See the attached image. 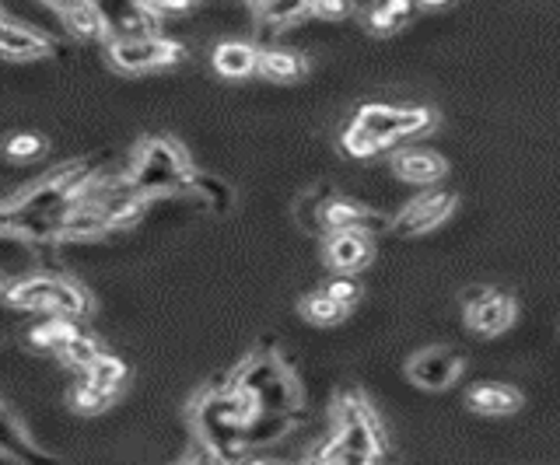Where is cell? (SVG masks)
<instances>
[{
    "label": "cell",
    "mask_w": 560,
    "mask_h": 465,
    "mask_svg": "<svg viewBox=\"0 0 560 465\" xmlns=\"http://www.w3.org/2000/svg\"><path fill=\"white\" fill-rule=\"evenodd\" d=\"M455 206H459V196H455L452 189H424V193L413 196L393 217V235H399V238L428 235L438 228V224H445L452 217Z\"/></svg>",
    "instance_id": "7"
},
{
    "label": "cell",
    "mask_w": 560,
    "mask_h": 465,
    "mask_svg": "<svg viewBox=\"0 0 560 465\" xmlns=\"http://www.w3.org/2000/svg\"><path fill=\"white\" fill-rule=\"evenodd\" d=\"M46 151H49V141L43 133H35V130H18L4 141V154H8V162H14V165L39 162V158H46Z\"/></svg>",
    "instance_id": "29"
},
{
    "label": "cell",
    "mask_w": 560,
    "mask_h": 465,
    "mask_svg": "<svg viewBox=\"0 0 560 465\" xmlns=\"http://www.w3.org/2000/svg\"><path fill=\"white\" fill-rule=\"evenodd\" d=\"M452 0H420V8H431V11H438V8H448Z\"/></svg>",
    "instance_id": "37"
},
{
    "label": "cell",
    "mask_w": 560,
    "mask_h": 465,
    "mask_svg": "<svg viewBox=\"0 0 560 465\" xmlns=\"http://www.w3.org/2000/svg\"><path fill=\"white\" fill-rule=\"evenodd\" d=\"M347 312H350V308L332 298L326 287L312 290V295H305L302 301H298V315H302L305 322H312V325H337V322L347 319Z\"/></svg>",
    "instance_id": "23"
},
{
    "label": "cell",
    "mask_w": 560,
    "mask_h": 465,
    "mask_svg": "<svg viewBox=\"0 0 560 465\" xmlns=\"http://www.w3.org/2000/svg\"><path fill=\"white\" fill-rule=\"evenodd\" d=\"M105 53H109V63L119 74H148L183 63L186 46L165 36H137V39H109L105 43Z\"/></svg>",
    "instance_id": "5"
},
{
    "label": "cell",
    "mask_w": 560,
    "mask_h": 465,
    "mask_svg": "<svg viewBox=\"0 0 560 465\" xmlns=\"http://www.w3.org/2000/svg\"><path fill=\"white\" fill-rule=\"evenodd\" d=\"M332 438L343 444L350 465L393 458V444L385 438L378 413L354 385L337 392V400H332Z\"/></svg>",
    "instance_id": "1"
},
{
    "label": "cell",
    "mask_w": 560,
    "mask_h": 465,
    "mask_svg": "<svg viewBox=\"0 0 560 465\" xmlns=\"http://www.w3.org/2000/svg\"><path fill=\"white\" fill-rule=\"evenodd\" d=\"M262 81L270 84H294L308 74V60L294 49H280V46H262L259 49V71Z\"/></svg>",
    "instance_id": "19"
},
{
    "label": "cell",
    "mask_w": 560,
    "mask_h": 465,
    "mask_svg": "<svg viewBox=\"0 0 560 465\" xmlns=\"http://www.w3.org/2000/svg\"><path fill=\"white\" fill-rule=\"evenodd\" d=\"M105 19H109L113 39H137L158 36V19L140 4V0H98Z\"/></svg>",
    "instance_id": "13"
},
{
    "label": "cell",
    "mask_w": 560,
    "mask_h": 465,
    "mask_svg": "<svg viewBox=\"0 0 560 465\" xmlns=\"http://www.w3.org/2000/svg\"><path fill=\"white\" fill-rule=\"evenodd\" d=\"M57 53H60V46H57V39H49L46 32L22 25L18 19H4V25H0V57L8 63L46 60Z\"/></svg>",
    "instance_id": "10"
},
{
    "label": "cell",
    "mask_w": 560,
    "mask_h": 465,
    "mask_svg": "<svg viewBox=\"0 0 560 465\" xmlns=\"http://www.w3.org/2000/svg\"><path fill=\"white\" fill-rule=\"evenodd\" d=\"M0 434H4V441H0V458L4 462H52V455L43 452V448L25 434V427L14 417L11 406H4V413H0Z\"/></svg>",
    "instance_id": "18"
},
{
    "label": "cell",
    "mask_w": 560,
    "mask_h": 465,
    "mask_svg": "<svg viewBox=\"0 0 560 465\" xmlns=\"http://www.w3.org/2000/svg\"><path fill=\"white\" fill-rule=\"evenodd\" d=\"M302 19H308V0H270V4L256 8V28L262 46H270L273 36H280V32L298 25Z\"/></svg>",
    "instance_id": "20"
},
{
    "label": "cell",
    "mask_w": 560,
    "mask_h": 465,
    "mask_svg": "<svg viewBox=\"0 0 560 465\" xmlns=\"http://www.w3.org/2000/svg\"><path fill=\"white\" fill-rule=\"evenodd\" d=\"M249 4H253V11H256V8H262V4H270V0H249Z\"/></svg>",
    "instance_id": "38"
},
{
    "label": "cell",
    "mask_w": 560,
    "mask_h": 465,
    "mask_svg": "<svg viewBox=\"0 0 560 465\" xmlns=\"http://www.w3.org/2000/svg\"><path fill=\"white\" fill-rule=\"evenodd\" d=\"M119 392H109L102 389L95 382H88V378H81V382H74L67 389V409H74L78 417H98V413H105L113 403H116Z\"/></svg>",
    "instance_id": "22"
},
{
    "label": "cell",
    "mask_w": 560,
    "mask_h": 465,
    "mask_svg": "<svg viewBox=\"0 0 560 465\" xmlns=\"http://www.w3.org/2000/svg\"><path fill=\"white\" fill-rule=\"evenodd\" d=\"M43 4H46V8H52V11L60 14V11H67V8H74L78 0H43Z\"/></svg>",
    "instance_id": "36"
},
{
    "label": "cell",
    "mask_w": 560,
    "mask_h": 465,
    "mask_svg": "<svg viewBox=\"0 0 560 465\" xmlns=\"http://www.w3.org/2000/svg\"><path fill=\"white\" fill-rule=\"evenodd\" d=\"M466 409L480 417H512L522 409V392L501 382H480L466 392Z\"/></svg>",
    "instance_id": "17"
},
{
    "label": "cell",
    "mask_w": 560,
    "mask_h": 465,
    "mask_svg": "<svg viewBox=\"0 0 560 465\" xmlns=\"http://www.w3.org/2000/svg\"><path fill=\"white\" fill-rule=\"evenodd\" d=\"M323 224H326V235L337 231V228H361V231H372V235L393 231V217L389 214L372 211V206H364V203L350 200V196H340V193L326 196Z\"/></svg>",
    "instance_id": "11"
},
{
    "label": "cell",
    "mask_w": 560,
    "mask_h": 465,
    "mask_svg": "<svg viewBox=\"0 0 560 465\" xmlns=\"http://www.w3.org/2000/svg\"><path fill=\"white\" fill-rule=\"evenodd\" d=\"M245 385H253L270 413H305V392L288 365V357L273 347V339H262L245 354L238 368H232Z\"/></svg>",
    "instance_id": "3"
},
{
    "label": "cell",
    "mask_w": 560,
    "mask_h": 465,
    "mask_svg": "<svg viewBox=\"0 0 560 465\" xmlns=\"http://www.w3.org/2000/svg\"><path fill=\"white\" fill-rule=\"evenodd\" d=\"M60 273H25L4 287V301L22 312H49L52 295H57Z\"/></svg>",
    "instance_id": "14"
},
{
    "label": "cell",
    "mask_w": 560,
    "mask_h": 465,
    "mask_svg": "<svg viewBox=\"0 0 560 465\" xmlns=\"http://www.w3.org/2000/svg\"><path fill=\"white\" fill-rule=\"evenodd\" d=\"M393 171L410 186H434L448 176V162L431 147H402L393 154Z\"/></svg>",
    "instance_id": "12"
},
{
    "label": "cell",
    "mask_w": 560,
    "mask_h": 465,
    "mask_svg": "<svg viewBox=\"0 0 560 465\" xmlns=\"http://www.w3.org/2000/svg\"><path fill=\"white\" fill-rule=\"evenodd\" d=\"M382 4H389L393 11H399L402 14V19H413V14L420 11V0H382Z\"/></svg>",
    "instance_id": "35"
},
{
    "label": "cell",
    "mask_w": 560,
    "mask_h": 465,
    "mask_svg": "<svg viewBox=\"0 0 560 465\" xmlns=\"http://www.w3.org/2000/svg\"><path fill=\"white\" fill-rule=\"evenodd\" d=\"M358 14V0H308V19L319 22H347Z\"/></svg>",
    "instance_id": "32"
},
{
    "label": "cell",
    "mask_w": 560,
    "mask_h": 465,
    "mask_svg": "<svg viewBox=\"0 0 560 465\" xmlns=\"http://www.w3.org/2000/svg\"><path fill=\"white\" fill-rule=\"evenodd\" d=\"M49 312H57V315H67V319H84L88 312H92V295L74 281V277H67V273H60V284H57V295H52V305H49Z\"/></svg>",
    "instance_id": "25"
},
{
    "label": "cell",
    "mask_w": 560,
    "mask_h": 465,
    "mask_svg": "<svg viewBox=\"0 0 560 465\" xmlns=\"http://www.w3.org/2000/svg\"><path fill=\"white\" fill-rule=\"evenodd\" d=\"M78 330H81L78 319H67V315H57V312H43L39 322L28 325L25 339H28V347H35V350L60 354L67 343H70V336H74Z\"/></svg>",
    "instance_id": "21"
},
{
    "label": "cell",
    "mask_w": 560,
    "mask_h": 465,
    "mask_svg": "<svg viewBox=\"0 0 560 465\" xmlns=\"http://www.w3.org/2000/svg\"><path fill=\"white\" fill-rule=\"evenodd\" d=\"M463 305V315L472 336H483V339H494L501 333H508L515 325V298L504 295L498 287H487V284H472L459 295Z\"/></svg>",
    "instance_id": "6"
},
{
    "label": "cell",
    "mask_w": 560,
    "mask_h": 465,
    "mask_svg": "<svg viewBox=\"0 0 560 465\" xmlns=\"http://www.w3.org/2000/svg\"><path fill=\"white\" fill-rule=\"evenodd\" d=\"M329 193H332L329 186H312V189H305V193L298 196V203H294V217H298V224H302V231H305V235H315L319 242L326 238L323 203H326Z\"/></svg>",
    "instance_id": "24"
},
{
    "label": "cell",
    "mask_w": 560,
    "mask_h": 465,
    "mask_svg": "<svg viewBox=\"0 0 560 465\" xmlns=\"http://www.w3.org/2000/svg\"><path fill=\"white\" fill-rule=\"evenodd\" d=\"M354 116L378 136L385 147L438 130V112L431 106H385V102H364Z\"/></svg>",
    "instance_id": "4"
},
{
    "label": "cell",
    "mask_w": 560,
    "mask_h": 465,
    "mask_svg": "<svg viewBox=\"0 0 560 465\" xmlns=\"http://www.w3.org/2000/svg\"><path fill=\"white\" fill-rule=\"evenodd\" d=\"M340 147L350 154V158H375V154H382L385 151V144L378 141V136L368 130L361 119L354 116L350 123L343 127V133H340Z\"/></svg>",
    "instance_id": "28"
},
{
    "label": "cell",
    "mask_w": 560,
    "mask_h": 465,
    "mask_svg": "<svg viewBox=\"0 0 560 465\" xmlns=\"http://www.w3.org/2000/svg\"><path fill=\"white\" fill-rule=\"evenodd\" d=\"M407 378L424 392H445L459 382V374L466 371V357L452 347H428V350H417L407 360Z\"/></svg>",
    "instance_id": "8"
},
{
    "label": "cell",
    "mask_w": 560,
    "mask_h": 465,
    "mask_svg": "<svg viewBox=\"0 0 560 465\" xmlns=\"http://www.w3.org/2000/svg\"><path fill=\"white\" fill-rule=\"evenodd\" d=\"M140 4H144L158 22H168V19H186L203 0H140Z\"/></svg>",
    "instance_id": "33"
},
{
    "label": "cell",
    "mask_w": 560,
    "mask_h": 465,
    "mask_svg": "<svg viewBox=\"0 0 560 465\" xmlns=\"http://www.w3.org/2000/svg\"><path fill=\"white\" fill-rule=\"evenodd\" d=\"M192 193H200L203 200H207V206L214 214H228V206H232V189H228L221 179H214V176H197V186H192Z\"/></svg>",
    "instance_id": "31"
},
{
    "label": "cell",
    "mask_w": 560,
    "mask_h": 465,
    "mask_svg": "<svg viewBox=\"0 0 560 465\" xmlns=\"http://www.w3.org/2000/svg\"><path fill=\"white\" fill-rule=\"evenodd\" d=\"M375 235L361 228H337L323 238V263L332 273H358L372 263Z\"/></svg>",
    "instance_id": "9"
},
{
    "label": "cell",
    "mask_w": 560,
    "mask_h": 465,
    "mask_svg": "<svg viewBox=\"0 0 560 465\" xmlns=\"http://www.w3.org/2000/svg\"><path fill=\"white\" fill-rule=\"evenodd\" d=\"M60 25L67 28V36L78 39V43H102L105 46L113 39L109 19H105L98 0H78L74 8L60 11Z\"/></svg>",
    "instance_id": "15"
},
{
    "label": "cell",
    "mask_w": 560,
    "mask_h": 465,
    "mask_svg": "<svg viewBox=\"0 0 560 465\" xmlns=\"http://www.w3.org/2000/svg\"><path fill=\"white\" fill-rule=\"evenodd\" d=\"M130 186L144 196L158 193H179V189L197 186V165L189 162V154L172 136H144L133 151L130 162Z\"/></svg>",
    "instance_id": "2"
},
{
    "label": "cell",
    "mask_w": 560,
    "mask_h": 465,
    "mask_svg": "<svg viewBox=\"0 0 560 465\" xmlns=\"http://www.w3.org/2000/svg\"><path fill=\"white\" fill-rule=\"evenodd\" d=\"M326 290L337 301H343L347 308H354L361 301V284L354 281V273H332V277L326 281Z\"/></svg>",
    "instance_id": "34"
},
{
    "label": "cell",
    "mask_w": 560,
    "mask_h": 465,
    "mask_svg": "<svg viewBox=\"0 0 560 465\" xmlns=\"http://www.w3.org/2000/svg\"><path fill=\"white\" fill-rule=\"evenodd\" d=\"M88 382H95L102 389H109V392H119L122 385H127V378H130V368H127V360L116 357V354H98V360L92 368L84 371Z\"/></svg>",
    "instance_id": "26"
},
{
    "label": "cell",
    "mask_w": 560,
    "mask_h": 465,
    "mask_svg": "<svg viewBox=\"0 0 560 465\" xmlns=\"http://www.w3.org/2000/svg\"><path fill=\"white\" fill-rule=\"evenodd\" d=\"M259 49L256 43H245V39H224L214 46V57H210V63H214V71L224 78V81H245L253 78L259 71Z\"/></svg>",
    "instance_id": "16"
},
{
    "label": "cell",
    "mask_w": 560,
    "mask_h": 465,
    "mask_svg": "<svg viewBox=\"0 0 560 465\" xmlns=\"http://www.w3.org/2000/svg\"><path fill=\"white\" fill-rule=\"evenodd\" d=\"M402 25H407V19H402L399 11H393L389 4H382V0H375V4L364 11V28L372 32V36H393Z\"/></svg>",
    "instance_id": "30"
},
{
    "label": "cell",
    "mask_w": 560,
    "mask_h": 465,
    "mask_svg": "<svg viewBox=\"0 0 560 465\" xmlns=\"http://www.w3.org/2000/svg\"><path fill=\"white\" fill-rule=\"evenodd\" d=\"M98 354H102V343H98L95 333H88V330H78L74 336H70L67 347L60 350L63 365H67V368H74V371H81V374L95 365Z\"/></svg>",
    "instance_id": "27"
}]
</instances>
